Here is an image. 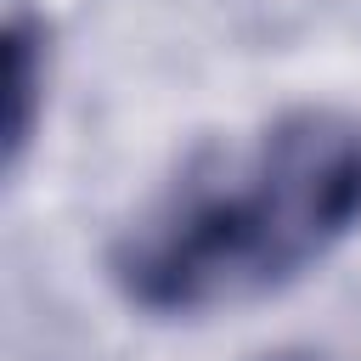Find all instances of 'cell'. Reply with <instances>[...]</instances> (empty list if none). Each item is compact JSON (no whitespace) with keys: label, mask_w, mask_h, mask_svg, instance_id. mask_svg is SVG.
<instances>
[{"label":"cell","mask_w":361,"mask_h":361,"mask_svg":"<svg viewBox=\"0 0 361 361\" xmlns=\"http://www.w3.org/2000/svg\"><path fill=\"white\" fill-rule=\"evenodd\" d=\"M39 39L23 17L6 23V164L17 169L23 152H28V135H34V118H39Z\"/></svg>","instance_id":"obj_2"},{"label":"cell","mask_w":361,"mask_h":361,"mask_svg":"<svg viewBox=\"0 0 361 361\" xmlns=\"http://www.w3.org/2000/svg\"><path fill=\"white\" fill-rule=\"evenodd\" d=\"M361 226V118L288 107L248 147L209 141L118 231L107 271L147 316L248 305Z\"/></svg>","instance_id":"obj_1"}]
</instances>
